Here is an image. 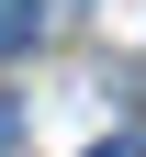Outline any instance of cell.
Returning a JSON list of instances; mask_svg holds the SVG:
<instances>
[{"instance_id":"cell-2","label":"cell","mask_w":146,"mask_h":157,"mask_svg":"<svg viewBox=\"0 0 146 157\" xmlns=\"http://www.w3.org/2000/svg\"><path fill=\"white\" fill-rule=\"evenodd\" d=\"M11 135H23V112H11V101H0V157H11Z\"/></svg>"},{"instance_id":"cell-3","label":"cell","mask_w":146,"mask_h":157,"mask_svg":"<svg viewBox=\"0 0 146 157\" xmlns=\"http://www.w3.org/2000/svg\"><path fill=\"white\" fill-rule=\"evenodd\" d=\"M101 157H146V146H135V135H112V146H101Z\"/></svg>"},{"instance_id":"cell-1","label":"cell","mask_w":146,"mask_h":157,"mask_svg":"<svg viewBox=\"0 0 146 157\" xmlns=\"http://www.w3.org/2000/svg\"><path fill=\"white\" fill-rule=\"evenodd\" d=\"M34 34H45V0H0V56H23Z\"/></svg>"}]
</instances>
